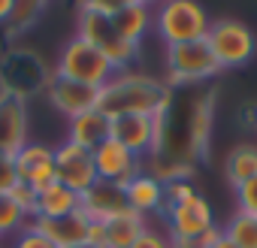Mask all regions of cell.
<instances>
[{"label":"cell","instance_id":"cell-1","mask_svg":"<svg viewBox=\"0 0 257 248\" xmlns=\"http://www.w3.org/2000/svg\"><path fill=\"white\" fill-rule=\"evenodd\" d=\"M173 88L149 73L124 70L115 73L103 88H100V112L109 118L121 115H161L173 103Z\"/></svg>","mask_w":257,"mask_h":248},{"label":"cell","instance_id":"cell-2","mask_svg":"<svg viewBox=\"0 0 257 248\" xmlns=\"http://www.w3.org/2000/svg\"><path fill=\"white\" fill-rule=\"evenodd\" d=\"M55 79V70L43 61L40 52L13 46L0 55V94H10L16 100H31L37 94H46L49 82Z\"/></svg>","mask_w":257,"mask_h":248},{"label":"cell","instance_id":"cell-3","mask_svg":"<svg viewBox=\"0 0 257 248\" xmlns=\"http://www.w3.org/2000/svg\"><path fill=\"white\" fill-rule=\"evenodd\" d=\"M155 34L161 37V43L170 46H185V43H200L209 37L212 19L206 13L203 4L197 0H164L155 7V22H152Z\"/></svg>","mask_w":257,"mask_h":248},{"label":"cell","instance_id":"cell-4","mask_svg":"<svg viewBox=\"0 0 257 248\" xmlns=\"http://www.w3.org/2000/svg\"><path fill=\"white\" fill-rule=\"evenodd\" d=\"M164 64H167V79L164 82L173 91L206 85V82H212L221 73V67H218V61H215V55H212L206 40L185 43V46H170Z\"/></svg>","mask_w":257,"mask_h":248},{"label":"cell","instance_id":"cell-5","mask_svg":"<svg viewBox=\"0 0 257 248\" xmlns=\"http://www.w3.org/2000/svg\"><path fill=\"white\" fill-rule=\"evenodd\" d=\"M55 76L61 79H70V82H79V85H91V88H103L112 76H115V67L109 64V58L94 49L91 43L73 37L61 46L58 52V61H55Z\"/></svg>","mask_w":257,"mask_h":248},{"label":"cell","instance_id":"cell-6","mask_svg":"<svg viewBox=\"0 0 257 248\" xmlns=\"http://www.w3.org/2000/svg\"><path fill=\"white\" fill-rule=\"evenodd\" d=\"M76 37L85 40V43H91L94 49H100V52L109 58V64L115 67V73L134 70V64L140 61V46L124 43V40L115 34L112 19H106V16L79 10V16H76Z\"/></svg>","mask_w":257,"mask_h":248},{"label":"cell","instance_id":"cell-7","mask_svg":"<svg viewBox=\"0 0 257 248\" xmlns=\"http://www.w3.org/2000/svg\"><path fill=\"white\" fill-rule=\"evenodd\" d=\"M215 61L221 70H236V67H245L254 52H257V37L254 31L239 22V19H218L212 22L209 28V37H206Z\"/></svg>","mask_w":257,"mask_h":248},{"label":"cell","instance_id":"cell-8","mask_svg":"<svg viewBox=\"0 0 257 248\" xmlns=\"http://www.w3.org/2000/svg\"><path fill=\"white\" fill-rule=\"evenodd\" d=\"M55 179L82 197L88 188L97 185V170H94L91 152L73 146L70 140H61L55 146Z\"/></svg>","mask_w":257,"mask_h":248},{"label":"cell","instance_id":"cell-9","mask_svg":"<svg viewBox=\"0 0 257 248\" xmlns=\"http://www.w3.org/2000/svg\"><path fill=\"white\" fill-rule=\"evenodd\" d=\"M94 170H97V182H106V185H115V188H124L134 176L143 173V158H137L134 152H127L121 143H115L112 137L106 143H100L94 152Z\"/></svg>","mask_w":257,"mask_h":248},{"label":"cell","instance_id":"cell-10","mask_svg":"<svg viewBox=\"0 0 257 248\" xmlns=\"http://www.w3.org/2000/svg\"><path fill=\"white\" fill-rule=\"evenodd\" d=\"M164 218L170 224V236L173 239H200L206 230L215 227V212H212V206H209V200L203 194L191 197L188 203L167 206Z\"/></svg>","mask_w":257,"mask_h":248},{"label":"cell","instance_id":"cell-11","mask_svg":"<svg viewBox=\"0 0 257 248\" xmlns=\"http://www.w3.org/2000/svg\"><path fill=\"white\" fill-rule=\"evenodd\" d=\"M46 97H49L52 109L61 112L67 121L79 118V115H85L91 109H100V88L79 85V82H70V79H61V76H55L49 82Z\"/></svg>","mask_w":257,"mask_h":248},{"label":"cell","instance_id":"cell-12","mask_svg":"<svg viewBox=\"0 0 257 248\" xmlns=\"http://www.w3.org/2000/svg\"><path fill=\"white\" fill-rule=\"evenodd\" d=\"M28 131H31L28 103L10 94H0V155L16 158L31 143Z\"/></svg>","mask_w":257,"mask_h":248},{"label":"cell","instance_id":"cell-13","mask_svg":"<svg viewBox=\"0 0 257 248\" xmlns=\"http://www.w3.org/2000/svg\"><path fill=\"white\" fill-rule=\"evenodd\" d=\"M16 176L22 185L34 188V191H43L49 188L55 179V146H46V143H28L16 158Z\"/></svg>","mask_w":257,"mask_h":248},{"label":"cell","instance_id":"cell-14","mask_svg":"<svg viewBox=\"0 0 257 248\" xmlns=\"http://www.w3.org/2000/svg\"><path fill=\"white\" fill-rule=\"evenodd\" d=\"M112 121V140L137 158H149L158 140V115H121Z\"/></svg>","mask_w":257,"mask_h":248},{"label":"cell","instance_id":"cell-15","mask_svg":"<svg viewBox=\"0 0 257 248\" xmlns=\"http://www.w3.org/2000/svg\"><path fill=\"white\" fill-rule=\"evenodd\" d=\"M31 227H34L37 233H43V236H46L52 245H58V248H79V245L88 242L91 221H88V215L79 209V212H73V215H67V218H34Z\"/></svg>","mask_w":257,"mask_h":248},{"label":"cell","instance_id":"cell-16","mask_svg":"<svg viewBox=\"0 0 257 248\" xmlns=\"http://www.w3.org/2000/svg\"><path fill=\"white\" fill-rule=\"evenodd\" d=\"M82 212H85L88 221H94V224H109V221L127 215V212H131V206H127L124 188L97 182L94 188H88V191L82 194Z\"/></svg>","mask_w":257,"mask_h":248},{"label":"cell","instance_id":"cell-17","mask_svg":"<svg viewBox=\"0 0 257 248\" xmlns=\"http://www.w3.org/2000/svg\"><path fill=\"white\" fill-rule=\"evenodd\" d=\"M124 197H127L131 212H137L140 218L158 215V212L164 215V209H167V185L161 179H155L152 173H146V167L140 176H134L124 185Z\"/></svg>","mask_w":257,"mask_h":248},{"label":"cell","instance_id":"cell-18","mask_svg":"<svg viewBox=\"0 0 257 248\" xmlns=\"http://www.w3.org/2000/svg\"><path fill=\"white\" fill-rule=\"evenodd\" d=\"M152 22H155V10L152 4H143V0H124L118 16H112L115 34L131 46H143L146 34L152 31Z\"/></svg>","mask_w":257,"mask_h":248},{"label":"cell","instance_id":"cell-19","mask_svg":"<svg viewBox=\"0 0 257 248\" xmlns=\"http://www.w3.org/2000/svg\"><path fill=\"white\" fill-rule=\"evenodd\" d=\"M109 137H112V121H109V115L100 112V109H91V112L67 121V137L64 140H70L73 146H79L85 152H94Z\"/></svg>","mask_w":257,"mask_h":248},{"label":"cell","instance_id":"cell-20","mask_svg":"<svg viewBox=\"0 0 257 248\" xmlns=\"http://www.w3.org/2000/svg\"><path fill=\"white\" fill-rule=\"evenodd\" d=\"M79 209H82V197L76 191H70L67 185L52 182L49 188L37 191V212H34V218H67V215H73Z\"/></svg>","mask_w":257,"mask_h":248},{"label":"cell","instance_id":"cell-21","mask_svg":"<svg viewBox=\"0 0 257 248\" xmlns=\"http://www.w3.org/2000/svg\"><path fill=\"white\" fill-rule=\"evenodd\" d=\"M224 176H227V182L233 185V191H236L239 185L251 182V179L257 176V146H254V143L236 146V149L227 155V161H224Z\"/></svg>","mask_w":257,"mask_h":248},{"label":"cell","instance_id":"cell-22","mask_svg":"<svg viewBox=\"0 0 257 248\" xmlns=\"http://www.w3.org/2000/svg\"><path fill=\"white\" fill-rule=\"evenodd\" d=\"M103 227H106V248H131V245L137 242V236H140L149 224H146V218H140L137 212H127V215H121V218L103 224Z\"/></svg>","mask_w":257,"mask_h":248},{"label":"cell","instance_id":"cell-23","mask_svg":"<svg viewBox=\"0 0 257 248\" xmlns=\"http://www.w3.org/2000/svg\"><path fill=\"white\" fill-rule=\"evenodd\" d=\"M43 13H46V4H43V0H16V10H13V16H10V22H7V34H10V37L28 34V31L43 19Z\"/></svg>","mask_w":257,"mask_h":248},{"label":"cell","instance_id":"cell-24","mask_svg":"<svg viewBox=\"0 0 257 248\" xmlns=\"http://www.w3.org/2000/svg\"><path fill=\"white\" fill-rule=\"evenodd\" d=\"M224 236L236 245V248H257V218L245 215V212H233V218L221 227Z\"/></svg>","mask_w":257,"mask_h":248},{"label":"cell","instance_id":"cell-25","mask_svg":"<svg viewBox=\"0 0 257 248\" xmlns=\"http://www.w3.org/2000/svg\"><path fill=\"white\" fill-rule=\"evenodd\" d=\"M25 227H31V218H28V212L10 197V194H4L0 197V239H16Z\"/></svg>","mask_w":257,"mask_h":248},{"label":"cell","instance_id":"cell-26","mask_svg":"<svg viewBox=\"0 0 257 248\" xmlns=\"http://www.w3.org/2000/svg\"><path fill=\"white\" fill-rule=\"evenodd\" d=\"M236 212H245V215L257 218V176L236 188Z\"/></svg>","mask_w":257,"mask_h":248},{"label":"cell","instance_id":"cell-27","mask_svg":"<svg viewBox=\"0 0 257 248\" xmlns=\"http://www.w3.org/2000/svg\"><path fill=\"white\" fill-rule=\"evenodd\" d=\"M200 191L194 188V182H170L167 185V206H179V203H188L191 197H197Z\"/></svg>","mask_w":257,"mask_h":248},{"label":"cell","instance_id":"cell-28","mask_svg":"<svg viewBox=\"0 0 257 248\" xmlns=\"http://www.w3.org/2000/svg\"><path fill=\"white\" fill-rule=\"evenodd\" d=\"M10 248H58V245H52L43 233H37L34 227H25L16 239H13V245Z\"/></svg>","mask_w":257,"mask_h":248},{"label":"cell","instance_id":"cell-29","mask_svg":"<svg viewBox=\"0 0 257 248\" xmlns=\"http://www.w3.org/2000/svg\"><path fill=\"white\" fill-rule=\"evenodd\" d=\"M16 185H19V176H16V161H13L10 155H0V197L10 194Z\"/></svg>","mask_w":257,"mask_h":248},{"label":"cell","instance_id":"cell-30","mask_svg":"<svg viewBox=\"0 0 257 248\" xmlns=\"http://www.w3.org/2000/svg\"><path fill=\"white\" fill-rule=\"evenodd\" d=\"M10 197H13V200L28 212V218H34V212H37V191H34V188H28V185H22V182H19V185L10 191Z\"/></svg>","mask_w":257,"mask_h":248},{"label":"cell","instance_id":"cell-31","mask_svg":"<svg viewBox=\"0 0 257 248\" xmlns=\"http://www.w3.org/2000/svg\"><path fill=\"white\" fill-rule=\"evenodd\" d=\"M131 248H170V239H167L161 230H155V227H146V230L137 236V242H134Z\"/></svg>","mask_w":257,"mask_h":248},{"label":"cell","instance_id":"cell-32","mask_svg":"<svg viewBox=\"0 0 257 248\" xmlns=\"http://www.w3.org/2000/svg\"><path fill=\"white\" fill-rule=\"evenodd\" d=\"M13 10H16V0H0V25H4V28H7Z\"/></svg>","mask_w":257,"mask_h":248},{"label":"cell","instance_id":"cell-33","mask_svg":"<svg viewBox=\"0 0 257 248\" xmlns=\"http://www.w3.org/2000/svg\"><path fill=\"white\" fill-rule=\"evenodd\" d=\"M170 248H206L200 239H173L170 236Z\"/></svg>","mask_w":257,"mask_h":248},{"label":"cell","instance_id":"cell-34","mask_svg":"<svg viewBox=\"0 0 257 248\" xmlns=\"http://www.w3.org/2000/svg\"><path fill=\"white\" fill-rule=\"evenodd\" d=\"M212 248H236V245H233V242H230L227 236H221V239H218V242H215Z\"/></svg>","mask_w":257,"mask_h":248},{"label":"cell","instance_id":"cell-35","mask_svg":"<svg viewBox=\"0 0 257 248\" xmlns=\"http://www.w3.org/2000/svg\"><path fill=\"white\" fill-rule=\"evenodd\" d=\"M79 248H103V245H94V242H85V245H79Z\"/></svg>","mask_w":257,"mask_h":248}]
</instances>
